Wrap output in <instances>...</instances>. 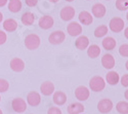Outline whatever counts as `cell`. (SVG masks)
<instances>
[{"mask_svg":"<svg viewBox=\"0 0 128 114\" xmlns=\"http://www.w3.org/2000/svg\"><path fill=\"white\" fill-rule=\"evenodd\" d=\"M0 101H1V97H0Z\"/></svg>","mask_w":128,"mask_h":114,"instance_id":"42","label":"cell"},{"mask_svg":"<svg viewBox=\"0 0 128 114\" xmlns=\"http://www.w3.org/2000/svg\"><path fill=\"white\" fill-rule=\"evenodd\" d=\"M119 54L124 57V58H127L128 57V44L125 43V44H122L119 48Z\"/></svg>","mask_w":128,"mask_h":114,"instance_id":"30","label":"cell"},{"mask_svg":"<svg viewBox=\"0 0 128 114\" xmlns=\"http://www.w3.org/2000/svg\"><path fill=\"white\" fill-rule=\"evenodd\" d=\"M78 19H79V22H80L82 25H86V26L91 25L92 22H93V17L91 16L90 13L86 12V10H83V12H81V13L79 14Z\"/></svg>","mask_w":128,"mask_h":114,"instance_id":"16","label":"cell"},{"mask_svg":"<svg viewBox=\"0 0 128 114\" xmlns=\"http://www.w3.org/2000/svg\"><path fill=\"white\" fill-rule=\"evenodd\" d=\"M67 31L70 36H79L82 33V26L77 22H71L67 27Z\"/></svg>","mask_w":128,"mask_h":114,"instance_id":"9","label":"cell"},{"mask_svg":"<svg viewBox=\"0 0 128 114\" xmlns=\"http://www.w3.org/2000/svg\"><path fill=\"white\" fill-rule=\"evenodd\" d=\"M125 37L128 38V28H125Z\"/></svg>","mask_w":128,"mask_h":114,"instance_id":"36","label":"cell"},{"mask_svg":"<svg viewBox=\"0 0 128 114\" xmlns=\"http://www.w3.org/2000/svg\"><path fill=\"white\" fill-rule=\"evenodd\" d=\"M116 8L121 12H126L128 9V0H116Z\"/></svg>","mask_w":128,"mask_h":114,"instance_id":"28","label":"cell"},{"mask_svg":"<svg viewBox=\"0 0 128 114\" xmlns=\"http://www.w3.org/2000/svg\"><path fill=\"white\" fill-rule=\"evenodd\" d=\"M89 87L95 92L102 91L106 87V81L102 76H93L89 81Z\"/></svg>","mask_w":128,"mask_h":114,"instance_id":"2","label":"cell"},{"mask_svg":"<svg viewBox=\"0 0 128 114\" xmlns=\"http://www.w3.org/2000/svg\"><path fill=\"white\" fill-rule=\"evenodd\" d=\"M40 91L43 96H50L54 92V84L51 81H45L41 84Z\"/></svg>","mask_w":128,"mask_h":114,"instance_id":"12","label":"cell"},{"mask_svg":"<svg viewBox=\"0 0 128 114\" xmlns=\"http://www.w3.org/2000/svg\"><path fill=\"white\" fill-rule=\"evenodd\" d=\"M91 12H92L93 17L98 18V19H100V18L104 17L106 9V6H104V4H102V3H95V4L92 6Z\"/></svg>","mask_w":128,"mask_h":114,"instance_id":"14","label":"cell"},{"mask_svg":"<svg viewBox=\"0 0 128 114\" xmlns=\"http://www.w3.org/2000/svg\"><path fill=\"white\" fill-rule=\"evenodd\" d=\"M75 8L72 6H65L62 10H60V19L65 22H68V21H71L74 17H75Z\"/></svg>","mask_w":128,"mask_h":114,"instance_id":"7","label":"cell"},{"mask_svg":"<svg viewBox=\"0 0 128 114\" xmlns=\"http://www.w3.org/2000/svg\"><path fill=\"white\" fill-rule=\"evenodd\" d=\"M108 27L106 25H100L98 27H96V29L94 30V36L96 38H100V37H104L108 33Z\"/></svg>","mask_w":128,"mask_h":114,"instance_id":"26","label":"cell"},{"mask_svg":"<svg viewBox=\"0 0 128 114\" xmlns=\"http://www.w3.org/2000/svg\"><path fill=\"white\" fill-rule=\"evenodd\" d=\"M102 47L106 50H113L116 45H117V41L113 38V37H106L104 40H102Z\"/></svg>","mask_w":128,"mask_h":114,"instance_id":"22","label":"cell"},{"mask_svg":"<svg viewBox=\"0 0 128 114\" xmlns=\"http://www.w3.org/2000/svg\"><path fill=\"white\" fill-rule=\"evenodd\" d=\"M10 68L14 72H22L25 69V62L20 58H14L10 61Z\"/></svg>","mask_w":128,"mask_h":114,"instance_id":"13","label":"cell"},{"mask_svg":"<svg viewBox=\"0 0 128 114\" xmlns=\"http://www.w3.org/2000/svg\"><path fill=\"white\" fill-rule=\"evenodd\" d=\"M119 80H120V76L116 71H110L106 75V81L110 85H116L119 82Z\"/></svg>","mask_w":128,"mask_h":114,"instance_id":"19","label":"cell"},{"mask_svg":"<svg viewBox=\"0 0 128 114\" xmlns=\"http://www.w3.org/2000/svg\"><path fill=\"white\" fill-rule=\"evenodd\" d=\"M8 9L10 13H18L22 9V1L20 0H10L8 3Z\"/></svg>","mask_w":128,"mask_h":114,"instance_id":"24","label":"cell"},{"mask_svg":"<svg viewBox=\"0 0 128 114\" xmlns=\"http://www.w3.org/2000/svg\"><path fill=\"white\" fill-rule=\"evenodd\" d=\"M106 1H109V0H106Z\"/></svg>","mask_w":128,"mask_h":114,"instance_id":"43","label":"cell"},{"mask_svg":"<svg viewBox=\"0 0 128 114\" xmlns=\"http://www.w3.org/2000/svg\"><path fill=\"white\" fill-rule=\"evenodd\" d=\"M9 88V82L6 79H0V92H5Z\"/></svg>","mask_w":128,"mask_h":114,"instance_id":"29","label":"cell"},{"mask_svg":"<svg viewBox=\"0 0 128 114\" xmlns=\"http://www.w3.org/2000/svg\"><path fill=\"white\" fill-rule=\"evenodd\" d=\"M89 89L86 87V86H83V85H80L76 88L75 90V97L77 98V100L79 101H86L88 98H89Z\"/></svg>","mask_w":128,"mask_h":114,"instance_id":"11","label":"cell"},{"mask_svg":"<svg viewBox=\"0 0 128 114\" xmlns=\"http://www.w3.org/2000/svg\"><path fill=\"white\" fill-rule=\"evenodd\" d=\"M115 64H116L115 58L110 54H106L102 58V65L106 69H113L115 67Z\"/></svg>","mask_w":128,"mask_h":114,"instance_id":"15","label":"cell"},{"mask_svg":"<svg viewBox=\"0 0 128 114\" xmlns=\"http://www.w3.org/2000/svg\"><path fill=\"white\" fill-rule=\"evenodd\" d=\"M124 26H125V23L121 18H113L110 21L109 29L114 33H119L122 30H124Z\"/></svg>","mask_w":128,"mask_h":114,"instance_id":"3","label":"cell"},{"mask_svg":"<svg viewBox=\"0 0 128 114\" xmlns=\"http://www.w3.org/2000/svg\"><path fill=\"white\" fill-rule=\"evenodd\" d=\"M98 109L100 113L106 114L109 113L113 109V102L110 99H102L98 102Z\"/></svg>","mask_w":128,"mask_h":114,"instance_id":"6","label":"cell"},{"mask_svg":"<svg viewBox=\"0 0 128 114\" xmlns=\"http://www.w3.org/2000/svg\"><path fill=\"white\" fill-rule=\"evenodd\" d=\"M3 29L6 32H14L18 29V22L14 19H7L3 22Z\"/></svg>","mask_w":128,"mask_h":114,"instance_id":"21","label":"cell"},{"mask_svg":"<svg viewBox=\"0 0 128 114\" xmlns=\"http://www.w3.org/2000/svg\"><path fill=\"white\" fill-rule=\"evenodd\" d=\"M40 42H41L40 37L37 34H34V33L27 35L26 38H25V46L30 50L37 49L40 45Z\"/></svg>","mask_w":128,"mask_h":114,"instance_id":"1","label":"cell"},{"mask_svg":"<svg viewBox=\"0 0 128 114\" xmlns=\"http://www.w3.org/2000/svg\"><path fill=\"white\" fill-rule=\"evenodd\" d=\"M26 5H28L29 7H34L37 5L38 3V0H25Z\"/></svg>","mask_w":128,"mask_h":114,"instance_id":"34","label":"cell"},{"mask_svg":"<svg viewBox=\"0 0 128 114\" xmlns=\"http://www.w3.org/2000/svg\"><path fill=\"white\" fill-rule=\"evenodd\" d=\"M85 110V107L81 103H73L68 107V113L69 114H81Z\"/></svg>","mask_w":128,"mask_h":114,"instance_id":"20","label":"cell"},{"mask_svg":"<svg viewBox=\"0 0 128 114\" xmlns=\"http://www.w3.org/2000/svg\"><path fill=\"white\" fill-rule=\"evenodd\" d=\"M66 1H68V2H72V1H74V0H66Z\"/></svg>","mask_w":128,"mask_h":114,"instance_id":"40","label":"cell"},{"mask_svg":"<svg viewBox=\"0 0 128 114\" xmlns=\"http://www.w3.org/2000/svg\"><path fill=\"white\" fill-rule=\"evenodd\" d=\"M116 109L120 114H128V103L127 101H121L116 105Z\"/></svg>","mask_w":128,"mask_h":114,"instance_id":"27","label":"cell"},{"mask_svg":"<svg viewBox=\"0 0 128 114\" xmlns=\"http://www.w3.org/2000/svg\"><path fill=\"white\" fill-rule=\"evenodd\" d=\"M75 45L78 49L80 50H84L86 49L89 45V39L87 36H84V35H81L77 38V40L75 41Z\"/></svg>","mask_w":128,"mask_h":114,"instance_id":"18","label":"cell"},{"mask_svg":"<svg viewBox=\"0 0 128 114\" xmlns=\"http://www.w3.org/2000/svg\"><path fill=\"white\" fill-rule=\"evenodd\" d=\"M81 114H83V113H81Z\"/></svg>","mask_w":128,"mask_h":114,"instance_id":"44","label":"cell"},{"mask_svg":"<svg viewBox=\"0 0 128 114\" xmlns=\"http://www.w3.org/2000/svg\"><path fill=\"white\" fill-rule=\"evenodd\" d=\"M20 21H22V23L26 26H31V25H33L34 22H35V16L34 14H32L30 12H27L25 13L22 18H20Z\"/></svg>","mask_w":128,"mask_h":114,"instance_id":"23","label":"cell"},{"mask_svg":"<svg viewBox=\"0 0 128 114\" xmlns=\"http://www.w3.org/2000/svg\"><path fill=\"white\" fill-rule=\"evenodd\" d=\"M47 114H62V113L58 107H50L47 111Z\"/></svg>","mask_w":128,"mask_h":114,"instance_id":"31","label":"cell"},{"mask_svg":"<svg viewBox=\"0 0 128 114\" xmlns=\"http://www.w3.org/2000/svg\"><path fill=\"white\" fill-rule=\"evenodd\" d=\"M121 84L124 87H128V74H124L121 78Z\"/></svg>","mask_w":128,"mask_h":114,"instance_id":"33","label":"cell"},{"mask_svg":"<svg viewBox=\"0 0 128 114\" xmlns=\"http://www.w3.org/2000/svg\"><path fill=\"white\" fill-rule=\"evenodd\" d=\"M27 102L28 104L32 107H36L38 106L40 103H41V96L39 92L33 90V91H30L28 96H27Z\"/></svg>","mask_w":128,"mask_h":114,"instance_id":"8","label":"cell"},{"mask_svg":"<svg viewBox=\"0 0 128 114\" xmlns=\"http://www.w3.org/2000/svg\"><path fill=\"white\" fill-rule=\"evenodd\" d=\"M0 114H3V112H2V110L0 109Z\"/></svg>","mask_w":128,"mask_h":114,"instance_id":"41","label":"cell"},{"mask_svg":"<svg viewBox=\"0 0 128 114\" xmlns=\"http://www.w3.org/2000/svg\"><path fill=\"white\" fill-rule=\"evenodd\" d=\"M6 39H7V36H6V33L4 31H1L0 30V45H2L6 42Z\"/></svg>","mask_w":128,"mask_h":114,"instance_id":"32","label":"cell"},{"mask_svg":"<svg viewBox=\"0 0 128 114\" xmlns=\"http://www.w3.org/2000/svg\"><path fill=\"white\" fill-rule=\"evenodd\" d=\"M87 48H88L87 49V55L91 59H95L100 55V47L96 44H92V45L88 46Z\"/></svg>","mask_w":128,"mask_h":114,"instance_id":"25","label":"cell"},{"mask_svg":"<svg viewBox=\"0 0 128 114\" xmlns=\"http://www.w3.org/2000/svg\"><path fill=\"white\" fill-rule=\"evenodd\" d=\"M127 97H128V91L126 90V91H125V98L127 99Z\"/></svg>","mask_w":128,"mask_h":114,"instance_id":"39","label":"cell"},{"mask_svg":"<svg viewBox=\"0 0 128 114\" xmlns=\"http://www.w3.org/2000/svg\"><path fill=\"white\" fill-rule=\"evenodd\" d=\"M53 24H54V21H53V18L50 16H43L39 19V22H38L39 27L43 30H48L52 28Z\"/></svg>","mask_w":128,"mask_h":114,"instance_id":"10","label":"cell"},{"mask_svg":"<svg viewBox=\"0 0 128 114\" xmlns=\"http://www.w3.org/2000/svg\"><path fill=\"white\" fill-rule=\"evenodd\" d=\"M2 21H3V15H2V13H1V12H0V23H1Z\"/></svg>","mask_w":128,"mask_h":114,"instance_id":"37","label":"cell"},{"mask_svg":"<svg viewBox=\"0 0 128 114\" xmlns=\"http://www.w3.org/2000/svg\"><path fill=\"white\" fill-rule=\"evenodd\" d=\"M65 39H66V34L60 30L52 32L48 37V41L53 45H58V44L62 43L64 41H65Z\"/></svg>","mask_w":128,"mask_h":114,"instance_id":"4","label":"cell"},{"mask_svg":"<svg viewBox=\"0 0 128 114\" xmlns=\"http://www.w3.org/2000/svg\"><path fill=\"white\" fill-rule=\"evenodd\" d=\"M12 107L14 111H16L18 113H23L27 110V103L22 98H16L12 102Z\"/></svg>","mask_w":128,"mask_h":114,"instance_id":"5","label":"cell"},{"mask_svg":"<svg viewBox=\"0 0 128 114\" xmlns=\"http://www.w3.org/2000/svg\"><path fill=\"white\" fill-rule=\"evenodd\" d=\"M7 1H8V0H0V7L5 6L6 3H7Z\"/></svg>","mask_w":128,"mask_h":114,"instance_id":"35","label":"cell"},{"mask_svg":"<svg viewBox=\"0 0 128 114\" xmlns=\"http://www.w3.org/2000/svg\"><path fill=\"white\" fill-rule=\"evenodd\" d=\"M49 2H51V3H56V2H58L60 0H48Z\"/></svg>","mask_w":128,"mask_h":114,"instance_id":"38","label":"cell"},{"mask_svg":"<svg viewBox=\"0 0 128 114\" xmlns=\"http://www.w3.org/2000/svg\"><path fill=\"white\" fill-rule=\"evenodd\" d=\"M67 102V95L65 94L64 91H56L53 94V103L56 105H58V106H62L64 105L65 103Z\"/></svg>","mask_w":128,"mask_h":114,"instance_id":"17","label":"cell"}]
</instances>
